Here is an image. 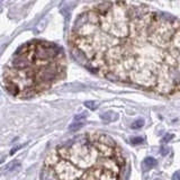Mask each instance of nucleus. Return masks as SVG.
I'll return each mask as SVG.
<instances>
[{"mask_svg": "<svg viewBox=\"0 0 180 180\" xmlns=\"http://www.w3.org/2000/svg\"><path fill=\"white\" fill-rule=\"evenodd\" d=\"M54 170L61 180H75L81 174H83L81 171H79L75 168V166L66 160L59 161L54 166Z\"/></svg>", "mask_w": 180, "mask_h": 180, "instance_id": "f257e3e1", "label": "nucleus"}, {"mask_svg": "<svg viewBox=\"0 0 180 180\" xmlns=\"http://www.w3.org/2000/svg\"><path fill=\"white\" fill-rule=\"evenodd\" d=\"M41 180H61L56 174L54 168L45 167L41 172Z\"/></svg>", "mask_w": 180, "mask_h": 180, "instance_id": "f03ea898", "label": "nucleus"}, {"mask_svg": "<svg viewBox=\"0 0 180 180\" xmlns=\"http://www.w3.org/2000/svg\"><path fill=\"white\" fill-rule=\"evenodd\" d=\"M99 143L104 144L106 146H109V147H115L116 146V143L113 138L109 136V135H106V134H102L100 135V138H99Z\"/></svg>", "mask_w": 180, "mask_h": 180, "instance_id": "7ed1b4c3", "label": "nucleus"}, {"mask_svg": "<svg viewBox=\"0 0 180 180\" xmlns=\"http://www.w3.org/2000/svg\"><path fill=\"white\" fill-rule=\"evenodd\" d=\"M100 118H102L104 122H106V123H109V122L116 121L118 118V115L116 114V113H114V111H106V113H104V114L100 116Z\"/></svg>", "mask_w": 180, "mask_h": 180, "instance_id": "20e7f679", "label": "nucleus"}, {"mask_svg": "<svg viewBox=\"0 0 180 180\" xmlns=\"http://www.w3.org/2000/svg\"><path fill=\"white\" fill-rule=\"evenodd\" d=\"M157 166V160L155 159H153V158H146L145 160L143 161V169L144 170H151L152 168H154Z\"/></svg>", "mask_w": 180, "mask_h": 180, "instance_id": "39448f33", "label": "nucleus"}, {"mask_svg": "<svg viewBox=\"0 0 180 180\" xmlns=\"http://www.w3.org/2000/svg\"><path fill=\"white\" fill-rule=\"evenodd\" d=\"M17 167H19V161L15 160V161H13V162H11L10 164H8L6 168H5V172H10V171L15 170Z\"/></svg>", "mask_w": 180, "mask_h": 180, "instance_id": "423d86ee", "label": "nucleus"}, {"mask_svg": "<svg viewBox=\"0 0 180 180\" xmlns=\"http://www.w3.org/2000/svg\"><path fill=\"white\" fill-rule=\"evenodd\" d=\"M85 106L87 108H89L90 110H96L99 106V102H94V100H88V102H85Z\"/></svg>", "mask_w": 180, "mask_h": 180, "instance_id": "0eeeda50", "label": "nucleus"}, {"mask_svg": "<svg viewBox=\"0 0 180 180\" xmlns=\"http://www.w3.org/2000/svg\"><path fill=\"white\" fill-rule=\"evenodd\" d=\"M142 126H144V121L142 119V118L133 122V123L131 124V127L133 128V130H138V128H141Z\"/></svg>", "mask_w": 180, "mask_h": 180, "instance_id": "6e6552de", "label": "nucleus"}, {"mask_svg": "<svg viewBox=\"0 0 180 180\" xmlns=\"http://www.w3.org/2000/svg\"><path fill=\"white\" fill-rule=\"evenodd\" d=\"M83 126V123H75V122H73L71 125L69 126V131H78V130H80V128Z\"/></svg>", "mask_w": 180, "mask_h": 180, "instance_id": "1a4fd4ad", "label": "nucleus"}, {"mask_svg": "<svg viewBox=\"0 0 180 180\" xmlns=\"http://www.w3.org/2000/svg\"><path fill=\"white\" fill-rule=\"evenodd\" d=\"M86 116H87V114H80V115H75L74 116V119H73V122H75V123H82L81 121H83L86 118Z\"/></svg>", "mask_w": 180, "mask_h": 180, "instance_id": "9d476101", "label": "nucleus"}, {"mask_svg": "<svg viewBox=\"0 0 180 180\" xmlns=\"http://www.w3.org/2000/svg\"><path fill=\"white\" fill-rule=\"evenodd\" d=\"M144 142V138H132L131 140V143L133 144V145H138V144H142Z\"/></svg>", "mask_w": 180, "mask_h": 180, "instance_id": "9b49d317", "label": "nucleus"}, {"mask_svg": "<svg viewBox=\"0 0 180 180\" xmlns=\"http://www.w3.org/2000/svg\"><path fill=\"white\" fill-rule=\"evenodd\" d=\"M172 138H174V135H172V134H167V135H166V136L163 138V142H164V143H168V142L170 141V140H171Z\"/></svg>", "mask_w": 180, "mask_h": 180, "instance_id": "f8f14e48", "label": "nucleus"}, {"mask_svg": "<svg viewBox=\"0 0 180 180\" xmlns=\"http://www.w3.org/2000/svg\"><path fill=\"white\" fill-rule=\"evenodd\" d=\"M172 180H180V171L174 172V176H172Z\"/></svg>", "mask_w": 180, "mask_h": 180, "instance_id": "ddd939ff", "label": "nucleus"}, {"mask_svg": "<svg viewBox=\"0 0 180 180\" xmlns=\"http://www.w3.org/2000/svg\"><path fill=\"white\" fill-rule=\"evenodd\" d=\"M20 147H23V145H19V146H15V147H14V149H13V150L10 151V154H14V153H15V152H16L17 150H19Z\"/></svg>", "mask_w": 180, "mask_h": 180, "instance_id": "4468645a", "label": "nucleus"}]
</instances>
